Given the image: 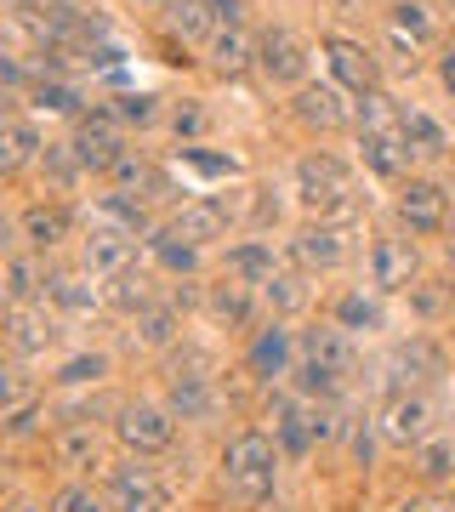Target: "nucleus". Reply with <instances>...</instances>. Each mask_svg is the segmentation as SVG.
Wrapping results in <instances>:
<instances>
[{
	"label": "nucleus",
	"instance_id": "nucleus-52",
	"mask_svg": "<svg viewBox=\"0 0 455 512\" xmlns=\"http://www.w3.org/2000/svg\"><path fill=\"white\" fill-rule=\"evenodd\" d=\"M205 6H211V18H217V35L245 23V0H205Z\"/></svg>",
	"mask_w": 455,
	"mask_h": 512
},
{
	"label": "nucleus",
	"instance_id": "nucleus-42",
	"mask_svg": "<svg viewBox=\"0 0 455 512\" xmlns=\"http://www.w3.org/2000/svg\"><path fill=\"white\" fill-rule=\"evenodd\" d=\"M109 376V353H74V359H63L57 365V382L63 387H91Z\"/></svg>",
	"mask_w": 455,
	"mask_h": 512
},
{
	"label": "nucleus",
	"instance_id": "nucleus-3",
	"mask_svg": "<svg viewBox=\"0 0 455 512\" xmlns=\"http://www.w3.org/2000/svg\"><path fill=\"white\" fill-rule=\"evenodd\" d=\"M109 512H171V484L143 456H126L109 467Z\"/></svg>",
	"mask_w": 455,
	"mask_h": 512
},
{
	"label": "nucleus",
	"instance_id": "nucleus-44",
	"mask_svg": "<svg viewBox=\"0 0 455 512\" xmlns=\"http://www.w3.org/2000/svg\"><path fill=\"white\" fill-rule=\"evenodd\" d=\"M40 165H46V177H52L57 188H74V183H80V160H74L69 143H46V148H40Z\"/></svg>",
	"mask_w": 455,
	"mask_h": 512
},
{
	"label": "nucleus",
	"instance_id": "nucleus-36",
	"mask_svg": "<svg viewBox=\"0 0 455 512\" xmlns=\"http://www.w3.org/2000/svg\"><path fill=\"white\" fill-rule=\"evenodd\" d=\"M251 63H256V40L245 35V29H222V35L211 40V69L217 74L234 80V74H245Z\"/></svg>",
	"mask_w": 455,
	"mask_h": 512
},
{
	"label": "nucleus",
	"instance_id": "nucleus-59",
	"mask_svg": "<svg viewBox=\"0 0 455 512\" xmlns=\"http://www.w3.org/2000/svg\"><path fill=\"white\" fill-rule=\"evenodd\" d=\"M18 120V103H12V92H0V126H12Z\"/></svg>",
	"mask_w": 455,
	"mask_h": 512
},
{
	"label": "nucleus",
	"instance_id": "nucleus-62",
	"mask_svg": "<svg viewBox=\"0 0 455 512\" xmlns=\"http://www.w3.org/2000/svg\"><path fill=\"white\" fill-rule=\"evenodd\" d=\"M12 512H46L40 501H12Z\"/></svg>",
	"mask_w": 455,
	"mask_h": 512
},
{
	"label": "nucleus",
	"instance_id": "nucleus-30",
	"mask_svg": "<svg viewBox=\"0 0 455 512\" xmlns=\"http://www.w3.org/2000/svg\"><path fill=\"white\" fill-rule=\"evenodd\" d=\"M131 336H137V348H171V342H177L182 336V313L171 308V302H154V308H143L137 313V330H131Z\"/></svg>",
	"mask_w": 455,
	"mask_h": 512
},
{
	"label": "nucleus",
	"instance_id": "nucleus-18",
	"mask_svg": "<svg viewBox=\"0 0 455 512\" xmlns=\"http://www.w3.org/2000/svg\"><path fill=\"white\" fill-rule=\"evenodd\" d=\"M0 336H6V348L18 353V359H35V353L52 348L63 330H57V319L46 308H12L6 325H0Z\"/></svg>",
	"mask_w": 455,
	"mask_h": 512
},
{
	"label": "nucleus",
	"instance_id": "nucleus-48",
	"mask_svg": "<svg viewBox=\"0 0 455 512\" xmlns=\"http://www.w3.org/2000/svg\"><path fill=\"white\" fill-rule=\"evenodd\" d=\"M35 109H46V114H80V92L63 86V80H40V86H35Z\"/></svg>",
	"mask_w": 455,
	"mask_h": 512
},
{
	"label": "nucleus",
	"instance_id": "nucleus-51",
	"mask_svg": "<svg viewBox=\"0 0 455 512\" xmlns=\"http://www.w3.org/2000/svg\"><path fill=\"white\" fill-rule=\"evenodd\" d=\"M165 302H171V308H177V313L200 308V302H205V285H200V279H177V285H171V296H165Z\"/></svg>",
	"mask_w": 455,
	"mask_h": 512
},
{
	"label": "nucleus",
	"instance_id": "nucleus-54",
	"mask_svg": "<svg viewBox=\"0 0 455 512\" xmlns=\"http://www.w3.org/2000/svg\"><path fill=\"white\" fill-rule=\"evenodd\" d=\"M171 126H177V137H194V131L205 126V114L200 109H177V114H171Z\"/></svg>",
	"mask_w": 455,
	"mask_h": 512
},
{
	"label": "nucleus",
	"instance_id": "nucleus-15",
	"mask_svg": "<svg viewBox=\"0 0 455 512\" xmlns=\"http://www.w3.org/2000/svg\"><path fill=\"white\" fill-rule=\"evenodd\" d=\"M325 57H330V74H336L353 97H364V92H376V86H382V63H376V52H364L359 40L330 35L325 40Z\"/></svg>",
	"mask_w": 455,
	"mask_h": 512
},
{
	"label": "nucleus",
	"instance_id": "nucleus-9",
	"mask_svg": "<svg viewBox=\"0 0 455 512\" xmlns=\"http://www.w3.org/2000/svg\"><path fill=\"white\" fill-rule=\"evenodd\" d=\"M399 222L410 234H444L450 228V188L433 177H404L399 183Z\"/></svg>",
	"mask_w": 455,
	"mask_h": 512
},
{
	"label": "nucleus",
	"instance_id": "nucleus-45",
	"mask_svg": "<svg viewBox=\"0 0 455 512\" xmlns=\"http://www.w3.org/2000/svg\"><path fill=\"white\" fill-rule=\"evenodd\" d=\"M46 512H109V501L91 490V484L74 478V484H63V490L52 495V507H46Z\"/></svg>",
	"mask_w": 455,
	"mask_h": 512
},
{
	"label": "nucleus",
	"instance_id": "nucleus-29",
	"mask_svg": "<svg viewBox=\"0 0 455 512\" xmlns=\"http://www.w3.org/2000/svg\"><path fill=\"white\" fill-rule=\"evenodd\" d=\"M410 467H416L421 484H444V478H455V433L421 439L416 450H410Z\"/></svg>",
	"mask_w": 455,
	"mask_h": 512
},
{
	"label": "nucleus",
	"instance_id": "nucleus-25",
	"mask_svg": "<svg viewBox=\"0 0 455 512\" xmlns=\"http://www.w3.org/2000/svg\"><path fill=\"white\" fill-rule=\"evenodd\" d=\"M18 228H23V239L46 256V251H57V245L74 234V217L63 211V205H29V211L18 217Z\"/></svg>",
	"mask_w": 455,
	"mask_h": 512
},
{
	"label": "nucleus",
	"instance_id": "nucleus-47",
	"mask_svg": "<svg viewBox=\"0 0 455 512\" xmlns=\"http://www.w3.org/2000/svg\"><path fill=\"white\" fill-rule=\"evenodd\" d=\"M40 421H46V404L29 399V404H18V410H6L0 433H6V439H35V433H40Z\"/></svg>",
	"mask_w": 455,
	"mask_h": 512
},
{
	"label": "nucleus",
	"instance_id": "nucleus-6",
	"mask_svg": "<svg viewBox=\"0 0 455 512\" xmlns=\"http://www.w3.org/2000/svg\"><path fill=\"white\" fill-rule=\"evenodd\" d=\"M433 421H438V399L433 393H393L376 416V433L399 450H416L421 439H433Z\"/></svg>",
	"mask_w": 455,
	"mask_h": 512
},
{
	"label": "nucleus",
	"instance_id": "nucleus-37",
	"mask_svg": "<svg viewBox=\"0 0 455 512\" xmlns=\"http://www.w3.org/2000/svg\"><path fill=\"white\" fill-rule=\"evenodd\" d=\"M262 302H268L273 319H291V313L308 308V279H302V274H285V268H279L273 279H262Z\"/></svg>",
	"mask_w": 455,
	"mask_h": 512
},
{
	"label": "nucleus",
	"instance_id": "nucleus-61",
	"mask_svg": "<svg viewBox=\"0 0 455 512\" xmlns=\"http://www.w3.org/2000/svg\"><path fill=\"white\" fill-rule=\"evenodd\" d=\"M6 313H12V291H6V279H0V325H6Z\"/></svg>",
	"mask_w": 455,
	"mask_h": 512
},
{
	"label": "nucleus",
	"instance_id": "nucleus-53",
	"mask_svg": "<svg viewBox=\"0 0 455 512\" xmlns=\"http://www.w3.org/2000/svg\"><path fill=\"white\" fill-rule=\"evenodd\" d=\"M18 86H29V69H23L18 57L0 52V92H18Z\"/></svg>",
	"mask_w": 455,
	"mask_h": 512
},
{
	"label": "nucleus",
	"instance_id": "nucleus-40",
	"mask_svg": "<svg viewBox=\"0 0 455 512\" xmlns=\"http://www.w3.org/2000/svg\"><path fill=\"white\" fill-rule=\"evenodd\" d=\"M171 29L182 40H217V18L205 0H171Z\"/></svg>",
	"mask_w": 455,
	"mask_h": 512
},
{
	"label": "nucleus",
	"instance_id": "nucleus-27",
	"mask_svg": "<svg viewBox=\"0 0 455 512\" xmlns=\"http://www.w3.org/2000/svg\"><path fill=\"white\" fill-rule=\"evenodd\" d=\"M330 319H336V330H347V336H376V330L387 325L382 302H376V296H364V291L336 296V308H330Z\"/></svg>",
	"mask_w": 455,
	"mask_h": 512
},
{
	"label": "nucleus",
	"instance_id": "nucleus-26",
	"mask_svg": "<svg viewBox=\"0 0 455 512\" xmlns=\"http://www.w3.org/2000/svg\"><path fill=\"white\" fill-rule=\"evenodd\" d=\"M387 23H393V40H399V46H410V52L438 40V18H433V6H427V0H393Z\"/></svg>",
	"mask_w": 455,
	"mask_h": 512
},
{
	"label": "nucleus",
	"instance_id": "nucleus-46",
	"mask_svg": "<svg viewBox=\"0 0 455 512\" xmlns=\"http://www.w3.org/2000/svg\"><path fill=\"white\" fill-rule=\"evenodd\" d=\"M114 120H120V126H154V120H160V97L154 92H126L120 103H114Z\"/></svg>",
	"mask_w": 455,
	"mask_h": 512
},
{
	"label": "nucleus",
	"instance_id": "nucleus-7",
	"mask_svg": "<svg viewBox=\"0 0 455 512\" xmlns=\"http://www.w3.org/2000/svg\"><path fill=\"white\" fill-rule=\"evenodd\" d=\"M69 148L80 160V171H114L120 154H126V126L114 120V109H91V114H80Z\"/></svg>",
	"mask_w": 455,
	"mask_h": 512
},
{
	"label": "nucleus",
	"instance_id": "nucleus-33",
	"mask_svg": "<svg viewBox=\"0 0 455 512\" xmlns=\"http://www.w3.org/2000/svg\"><path fill=\"white\" fill-rule=\"evenodd\" d=\"M353 120H359V137H393L399 131V103L376 86V92H364L353 103Z\"/></svg>",
	"mask_w": 455,
	"mask_h": 512
},
{
	"label": "nucleus",
	"instance_id": "nucleus-35",
	"mask_svg": "<svg viewBox=\"0 0 455 512\" xmlns=\"http://www.w3.org/2000/svg\"><path fill=\"white\" fill-rule=\"evenodd\" d=\"M148 251H154V262H160L165 274H177V279H194V268H200V251L188 239H177L171 228H154L148 234Z\"/></svg>",
	"mask_w": 455,
	"mask_h": 512
},
{
	"label": "nucleus",
	"instance_id": "nucleus-58",
	"mask_svg": "<svg viewBox=\"0 0 455 512\" xmlns=\"http://www.w3.org/2000/svg\"><path fill=\"white\" fill-rule=\"evenodd\" d=\"M12 490H18V461H12V456H0V501H6Z\"/></svg>",
	"mask_w": 455,
	"mask_h": 512
},
{
	"label": "nucleus",
	"instance_id": "nucleus-20",
	"mask_svg": "<svg viewBox=\"0 0 455 512\" xmlns=\"http://www.w3.org/2000/svg\"><path fill=\"white\" fill-rule=\"evenodd\" d=\"M6 12H12L18 23H29V29H40L52 46H63L69 29H74V18H80L74 0H6Z\"/></svg>",
	"mask_w": 455,
	"mask_h": 512
},
{
	"label": "nucleus",
	"instance_id": "nucleus-38",
	"mask_svg": "<svg viewBox=\"0 0 455 512\" xmlns=\"http://www.w3.org/2000/svg\"><path fill=\"white\" fill-rule=\"evenodd\" d=\"M40 137L35 126H23V120H12V126H0V177H12V171H23L29 160H40Z\"/></svg>",
	"mask_w": 455,
	"mask_h": 512
},
{
	"label": "nucleus",
	"instance_id": "nucleus-14",
	"mask_svg": "<svg viewBox=\"0 0 455 512\" xmlns=\"http://www.w3.org/2000/svg\"><path fill=\"white\" fill-rule=\"evenodd\" d=\"M296 359H313V365H325L330 376H342V382L359 370V348H353V336L336 330V325L302 330V336H296Z\"/></svg>",
	"mask_w": 455,
	"mask_h": 512
},
{
	"label": "nucleus",
	"instance_id": "nucleus-23",
	"mask_svg": "<svg viewBox=\"0 0 455 512\" xmlns=\"http://www.w3.org/2000/svg\"><path fill=\"white\" fill-rule=\"evenodd\" d=\"M359 148H364V165H370L382 183H404L410 165H416V154H410V143H404V126L393 131V137H359Z\"/></svg>",
	"mask_w": 455,
	"mask_h": 512
},
{
	"label": "nucleus",
	"instance_id": "nucleus-11",
	"mask_svg": "<svg viewBox=\"0 0 455 512\" xmlns=\"http://www.w3.org/2000/svg\"><path fill=\"white\" fill-rule=\"evenodd\" d=\"M370 285L376 291H410L421 279V256H416V245L410 239H399V234H382L376 245H370Z\"/></svg>",
	"mask_w": 455,
	"mask_h": 512
},
{
	"label": "nucleus",
	"instance_id": "nucleus-13",
	"mask_svg": "<svg viewBox=\"0 0 455 512\" xmlns=\"http://www.w3.org/2000/svg\"><path fill=\"white\" fill-rule=\"evenodd\" d=\"M80 256H86L91 274H126V268H137V234H126V228H114V222H91V234L80 239Z\"/></svg>",
	"mask_w": 455,
	"mask_h": 512
},
{
	"label": "nucleus",
	"instance_id": "nucleus-5",
	"mask_svg": "<svg viewBox=\"0 0 455 512\" xmlns=\"http://www.w3.org/2000/svg\"><path fill=\"white\" fill-rule=\"evenodd\" d=\"M114 439L126 444L131 456H160V450H171V439H177V416L165 410V404H120L114 410Z\"/></svg>",
	"mask_w": 455,
	"mask_h": 512
},
{
	"label": "nucleus",
	"instance_id": "nucleus-50",
	"mask_svg": "<svg viewBox=\"0 0 455 512\" xmlns=\"http://www.w3.org/2000/svg\"><path fill=\"white\" fill-rule=\"evenodd\" d=\"M308 433H313V444H330L336 433H342V421H336L330 404H308Z\"/></svg>",
	"mask_w": 455,
	"mask_h": 512
},
{
	"label": "nucleus",
	"instance_id": "nucleus-16",
	"mask_svg": "<svg viewBox=\"0 0 455 512\" xmlns=\"http://www.w3.org/2000/svg\"><path fill=\"white\" fill-rule=\"evenodd\" d=\"M291 359H296V336L285 330V319L262 325L256 330V342L245 348V370H251L256 382H279V376H291Z\"/></svg>",
	"mask_w": 455,
	"mask_h": 512
},
{
	"label": "nucleus",
	"instance_id": "nucleus-49",
	"mask_svg": "<svg viewBox=\"0 0 455 512\" xmlns=\"http://www.w3.org/2000/svg\"><path fill=\"white\" fill-rule=\"evenodd\" d=\"M347 444H353V461L370 467V461H376V421H353V427H347Z\"/></svg>",
	"mask_w": 455,
	"mask_h": 512
},
{
	"label": "nucleus",
	"instance_id": "nucleus-57",
	"mask_svg": "<svg viewBox=\"0 0 455 512\" xmlns=\"http://www.w3.org/2000/svg\"><path fill=\"white\" fill-rule=\"evenodd\" d=\"M182 160H194L200 171H234V160H217V154H194V148H182Z\"/></svg>",
	"mask_w": 455,
	"mask_h": 512
},
{
	"label": "nucleus",
	"instance_id": "nucleus-17",
	"mask_svg": "<svg viewBox=\"0 0 455 512\" xmlns=\"http://www.w3.org/2000/svg\"><path fill=\"white\" fill-rule=\"evenodd\" d=\"M291 114L302 120V126H313V131H342L347 120H353V109L342 103V92H336V86H325V80H308V86H296Z\"/></svg>",
	"mask_w": 455,
	"mask_h": 512
},
{
	"label": "nucleus",
	"instance_id": "nucleus-19",
	"mask_svg": "<svg viewBox=\"0 0 455 512\" xmlns=\"http://www.w3.org/2000/svg\"><path fill=\"white\" fill-rule=\"evenodd\" d=\"M52 461L63 467V473H91V467H103V439H97V427H86V421H63L52 433Z\"/></svg>",
	"mask_w": 455,
	"mask_h": 512
},
{
	"label": "nucleus",
	"instance_id": "nucleus-34",
	"mask_svg": "<svg viewBox=\"0 0 455 512\" xmlns=\"http://www.w3.org/2000/svg\"><path fill=\"white\" fill-rule=\"evenodd\" d=\"M97 217L114 222V228H126V234H154L148 228V205L131 194V188H109L103 200H97Z\"/></svg>",
	"mask_w": 455,
	"mask_h": 512
},
{
	"label": "nucleus",
	"instance_id": "nucleus-8",
	"mask_svg": "<svg viewBox=\"0 0 455 512\" xmlns=\"http://www.w3.org/2000/svg\"><path fill=\"white\" fill-rule=\"evenodd\" d=\"M256 69L268 74L273 86H308V40L285 23H273L268 35L256 40Z\"/></svg>",
	"mask_w": 455,
	"mask_h": 512
},
{
	"label": "nucleus",
	"instance_id": "nucleus-28",
	"mask_svg": "<svg viewBox=\"0 0 455 512\" xmlns=\"http://www.w3.org/2000/svg\"><path fill=\"white\" fill-rule=\"evenodd\" d=\"M103 302H109L114 313H126V319H137L143 308H154L160 296H154V279L143 274V268H126V274L109 279V291H103Z\"/></svg>",
	"mask_w": 455,
	"mask_h": 512
},
{
	"label": "nucleus",
	"instance_id": "nucleus-31",
	"mask_svg": "<svg viewBox=\"0 0 455 512\" xmlns=\"http://www.w3.org/2000/svg\"><path fill=\"white\" fill-rule=\"evenodd\" d=\"M279 274L273 262V245L262 239H245V245H228V279H245V285H262V279Z\"/></svg>",
	"mask_w": 455,
	"mask_h": 512
},
{
	"label": "nucleus",
	"instance_id": "nucleus-55",
	"mask_svg": "<svg viewBox=\"0 0 455 512\" xmlns=\"http://www.w3.org/2000/svg\"><path fill=\"white\" fill-rule=\"evenodd\" d=\"M399 512H455V495H427V501H410Z\"/></svg>",
	"mask_w": 455,
	"mask_h": 512
},
{
	"label": "nucleus",
	"instance_id": "nucleus-2",
	"mask_svg": "<svg viewBox=\"0 0 455 512\" xmlns=\"http://www.w3.org/2000/svg\"><path fill=\"white\" fill-rule=\"evenodd\" d=\"M296 200L308 205L319 222L336 217V211L353 205V171L336 154H308V160L296 165Z\"/></svg>",
	"mask_w": 455,
	"mask_h": 512
},
{
	"label": "nucleus",
	"instance_id": "nucleus-32",
	"mask_svg": "<svg viewBox=\"0 0 455 512\" xmlns=\"http://www.w3.org/2000/svg\"><path fill=\"white\" fill-rule=\"evenodd\" d=\"M404 296H410V313L427 319V325H438V319L455 313V279H416Z\"/></svg>",
	"mask_w": 455,
	"mask_h": 512
},
{
	"label": "nucleus",
	"instance_id": "nucleus-1",
	"mask_svg": "<svg viewBox=\"0 0 455 512\" xmlns=\"http://www.w3.org/2000/svg\"><path fill=\"white\" fill-rule=\"evenodd\" d=\"M279 444L268 439V433H234V439L222 444V484H228V495L234 501H245V507H262L273 495V478H279Z\"/></svg>",
	"mask_w": 455,
	"mask_h": 512
},
{
	"label": "nucleus",
	"instance_id": "nucleus-22",
	"mask_svg": "<svg viewBox=\"0 0 455 512\" xmlns=\"http://www.w3.org/2000/svg\"><path fill=\"white\" fill-rule=\"evenodd\" d=\"M205 308H211V319L228 330H245L256 313V285H245V279H222V285H205Z\"/></svg>",
	"mask_w": 455,
	"mask_h": 512
},
{
	"label": "nucleus",
	"instance_id": "nucleus-43",
	"mask_svg": "<svg viewBox=\"0 0 455 512\" xmlns=\"http://www.w3.org/2000/svg\"><path fill=\"white\" fill-rule=\"evenodd\" d=\"M29 399H35V376L18 359H0V410H18Z\"/></svg>",
	"mask_w": 455,
	"mask_h": 512
},
{
	"label": "nucleus",
	"instance_id": "nucleus-12",
	"mask_svg": "<svg viewBox=\"0 0 455 512\" xmlns=\"http://www.w3.org/2000/svg\"><path fill=\"white\" fill-rule=\"evenodd\" d=\"M291 262L302 274H330V268H342L347 262V239L336 222H302L291 234Z\"/></svg>",
	"mask_w": 455,
	"mask_h": 512
},
{
	"label": "nucleus",
	"instance_id": "nucleus-24",
	"mask_svg": "<svg viewBox=\"0 0 455 512\" xmlns=\"http://www.w3.org/2000/svg\"><path fill=\"white\" fill-rule=\"evenodd\" d=\"M399 126H404V143H410V154H416V160H444V154H450V131L438 126L427 109L399 103Z\"/></svg>",
	"mask_w": 455,
	"mask_h": 512
},
{
	"label": "nucleus",
	"instance_id": "nucleus-60",
	"mask_svg": "<svg viewBox=\"0 0 455 512\" xmlns=\"http://www.w3.org/2000/svg\"><path fill=\"white\" fill-rule=\"evenodd\" d=\"M12 234H18V228H12V222L0 217V251H12Z\"/></svg>",
	"mask_w": 455,
	"mask_h": 512
},
{
	"label": "nucleus",
	"instance_id": "nucleus-39",
	"mask_svg": "<svg viewBox=\"0 0 455 512\" xmlns=\"http://www.w3.org/2000/svg\"><path fill=\"white\" fill-rule=\"evenodd\" d=\"M46 296H52L63 313H97V302H103L97 285H86L80 274H52L46 279Z\"/></svg>",
	"mask_w": 455,
	"mask_h": 512
},
{
	"label": "nucleus",
	"instance_id": "nucleus-21",
	"mask_svg": "<svg viewBox=\"0 0 455 512\" xmlns=\"http://www.w3.org/2000/svg\"><path fill=\"white\" fill-rule=\"evenodd\" d=\"M268 421H273V444H279V456H313V433H308V404L302 399H273L268 404Z\"/></svg>",
	"mask_w": 455,
	"mask_h": 512
},
{
	"label": "nucleus",
	"instance_id": "nucleus-10",
	"mask_svg": "<svg viewBox=\"0 0 455 512\" xmlns=\"http://www.w3.org/2000/svg\"><path fill=\"white\" fill-rule=\"evenodd\" d=\"M228 228H234V205H228V194H200V200L177 205V217H171V234L188 239L194 251L211 245V239H228Z\"/></svg>",
	"mask_w": 455,
	"mask_h": 512
},
{
	"label": "nucleus",
	"instance_id": "nucleus-41",
	"mask_svg": "<svg viewBox=\"0 0 455 512\" xmlns=\"http://www.w3.org/2000/svg\"><path fill=\"white\" fill-rule=\"evenodd\" d=\"M6 291H12V302H29V296H40L46 291V268H40V256H12V262H6Z\"/></svg>",
	"mask_w": 455,
	"mask_h": 512
},
{
	"label": "nucleus",
	"instance_id": "nucleus-56",
	"mask_svg": "<svg viewBox=\"0 0 455 512\" xmlns=\"http://www.w3.org/2000/svg\"><path fill=\"white\" fill-rule=\"evenodd\" d=\"M438 80H444V92L455 97V40L444 46V57H438Z\"/></svg>",
	"mask_w": 455,
	"mask_h": 512
},
{
	"label": "nucleus",
	"instance_id": "nucleus-4",
	"mask_svg": "<svg viewBox=\"0 0 455 512\" xmlns=\"http://www.w3.org/2000/svg\"><path fill=\"white\" fill-rule=\"evenodd\" d=\"M444 370H450V359H444V348L433 336H410V342H399L387 353V399L393 393H427Z\"/></svg>",
	"mask_w": 455,
	"mask_h": 512
}]
</instances>
